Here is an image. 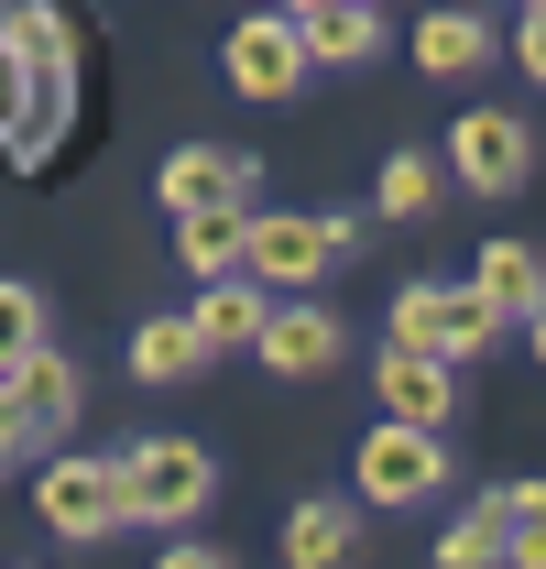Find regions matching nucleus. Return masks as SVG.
Returning a JSON list of instances; mask_svg holds the SVG:
<instances>
[{"label":"nucleus","instance_id":"nucleus-8","mask_svg":"<svg viewBox=\"0 0 546 569\" xmlns=\"http://www.w3.org/2000/svg\"><path fill=\"white\" fill-rule=\"evenodd\" d=\"M525 164H536V142L514 110H471V121H448V176L481 187V198H503V187H525Z\"/></svg>","mask_w":546,"mask_h":569},{"label":"nucleus","instance_id":"nucleus-29","mask_svg":"<svg viewBox=\"0 0 546 569\" xmlns=\"http://www.w3.org/2000/svg\"><path fill=\"white\" fill-rule=\"evenodd\" d=\"M525 11H546V0H525Z\"/></svg>","mask_w":546,"mask_h":569},{"label":"nucleus","instance_id":"nucleus-21","mask_svg":"<svg viewBox=\"0 0 546 569\" xmlns=\"http://www.w3.org/2000/svg\"><path fill=\"white\" fill-rule=\"evenodd\" d=\"M33 351H44V296L0 274V372H22Z\"/></svg>","mask_w":546,"mask_h":569},{"label":"nucleus","instance_id":"nucleus-6","mask_svg":"<svg viewBox=\"0 0 546 569\" xmlns=\"http://www.w3.org/2000/svg\"><path fill=\"white\" fill-rule=\"evenodd\" d=\"M219 67H230L241 99H295V88H306V33H295L284 11H252V22H230V56H219Z\"/></svg>","mask_w":546,"mask_h":569},{"label":"nucleus","instance_id":"nucleus-26","mask_svg":"<svg viewBox=\"0 0 546 569\" xmlns=\"http://www.w3.org/2000/svg\"><path fill=\"white\" fill-rule=\"evenodd\" d=\"M514 56H525V77H546V11H525V33H514Z\"/></svg>","mask_w":546,"mask_h":569},{"label":"nucleus","instance_id":"nucleus-19","mask_svg":"<svg viewBox=\"0 0 546 569\" xmlns=\"http://www.w3.org/2000/svg\"><path fill=\"white\" fill-rule=\"evenodd\" d=\"M437 187H448V176H437L426 153H383V187H372V209H383V219H426V209H437Z\"/></svg>","mask_w":546,"mask_h":569},{"label":"nucleus","instance_id":"nucleus-17","mask_svg":"<svg viewBox=\"0 0 546 569\" xmlns=\"http://www.w3.org/2000/svg\"><path fill=\"white\" fill-rule=\"evenodd\" d=\"M481 56H492V22H481V11H426V22H415V67L426 77H471Z\"/></svg>","mask_w":546,"mask_h":569},{"label":"nucleus","instance_id":"nucleus-27","mask_svg":"<svg viewBox=\"0 0 546 569\" xmlns=\"http://www.w3.org/2000/svg\"><path fill=\"white\" fill-rule=\"evenodd\" d=\"M306 11H340V0H284V22H306ZM372 11H383V0H372Z\"/></svg>","mask_w":546,"mask_h":569},{"label":"nucleus","instance_id":"nucleus-4","mask_svg":"<svg viewBox=\"0 0 546 569\" xmlns=\"http://www.w3.org/2000/svg\"><path fill=\"white\" fill-rule=\"evenodd\" d=\"M252 187H263V164L252 153H219V142H186L164 176H153V198L164 219H208V209H252Z\"/></svg>","mask_w":546,"mask_h":569},{"label":"nucleus","instance_id":"nucleus-12","mask_svg":"<svg viewBox=\"0 0 546 569\" xmlns=\"http://www.w3.org/2000/svg\"><path fill=\"white\" fill-rule=\"evenodd\" d=\"M471 296L503 307V318H536V307H546V252H536V241H492V252L471 263Z\"/></svg>","mask_w":546,"mask_h":569},{"label":"nucleus","instance_id":"nucleus-1","mask_svg":"<svg viewBox=\"0 0 546 569\" xmlns=\"http://www.w3.org/2000/svg\"><path fill=\"white\" fill-rule=\"evenodd\" d=\"M350 241H361V219H340V209H252V252H241V274L263 284V296H306Z\"/></svg>","mask_w":546,"mask_h":569},{"label":"nucleus","instance_id":"nucleus-22","mask_svg":"<svg viewBox=\"0 0 546 569\" xmlns=\"http://www.w3.org/2000/svg\"><path fill=\"white\" fill-rule=\"evenodd\" d=\"M11 383H22V395H33V406H44V417H55V427L77 417V361L55 351V340H44V351L22 361V372H11Z\"/></svg>","mask_w":546,"mask_h":569},{"label":"nucleus","instance_id":"nucleus-16","mask_svg":"<svg viewBox=\"0 0 546 569\" xmlns=\"http://www.w3.org/2000/svg\"><path fill=\"white\" fill-rule=\"evenodd\" d=\"M175 252H186V274H198V284L241 274V252H252V209H208V219H175Z\"/></svg>","mask_w":546,"mask_h":569},{"label":"nucleus","instance_id":"nucleus-10","mask_svg":"<svg viewBox=\"0 0 546 569\" xmlns=\"http://www.w3.org/2000/svg\"><path fill=\"white\" fill-rule=\"evenodd\" d=\"M372 395H383V417H394V427H448V417H459V372L426 361V351H383Z\"/></svg>","mask_w":546,"mask_h":569},{"label":"nucleus","instance_id":"nucleus-9","mask_svg":"<svg viewBox=\"0 0 546 569\" xmlns=\"http://www.w3.org/2000/svg\"><path fill=\"white\" fill-rule=\"evenodd\" d=\"M33 503H44L55 537H110V526H132V515H121V460H55Z\"/></svg>","mask_w":546,"mask_h":569},{"label":"nucleus","instance_id":"nucleus-23","mask_svg":"<svg viewBox=\"0 0 546 569\" xmlns=\"http://www.w3.org/2000/svg\"><path fill=\"white\" fill-rule=\"evenodd\" d=\"M44 438H55V417H44V406H33V395L0 372V460H33Z\"/></svg>","mask_w":546,"mask_h":569},{"label":"nucleus","instance_id":"nucleus-15","mask_svg":"<svg viewBox=\"0 0 546 569\" xmlns=\"http://www.w3.org/2000/svg\"><path fill=\"white\" fill-rule=\"evenodd\" d=\"M350 548H361L350 503H295L284 515V569H350Z\"/></svg>","mask_w":546,"mask_h":569},{"label":"nucleus","instance_id":"nucleus-25","mask_svg":"<svg viewBox=\"0 0 546 569\" xmlns=\"http://www.w3.org/2000/svg\"><path fill=\"white\" fill-rule=\"evenodd\" d=\"M153 569H241V559H230V548H198V537H186V548H164Z\"/></svg>","mask_w":546,"mask_h":569},{"label":"nucleus","instance_id":"nucleus-7","mask_svg":"<svg viewBox=\"0 0 546 569\" xmlns=\"http://www.w3.org/2000/svg\"><path fill=\"white\" fill-rule=\"evenodd\" d=\"M263 372H284V383H317V372H340V307H306V296H273V318H263Z\"/></svg>","mask_w":546,"mask_h":569},{"label":"nucleus","instance_id":"nucleus-2","mask_svg":"<svg viewBox=\"0 0 546 569\" xmlns=\"http://www.w3.org/2000/svg\"><path fill=\"white\" fill-rule=\"evenodd\" d=\"M121 460V515L132 526H186L208 493H219V460H208L198 438H132V449H110Z\"/></svg>","mask_w":546,"mask_h":569},{"label":"nucleus","instance_id":"nucleus-13","mask_svg":"<svg viewBox=\"0 0 546 569\" xmlns=\"http://www.w3.org/2000/svg\"><path fill=\"white\" fill-rule=\"evenodd\" d=\"M132 372H142V383H198V372H208V340H198V318H186V307L142 318V329H132Z\"/></svg>","mask_w":546,"mask_h":569},{"label":"nucleus","instance_id":"nucleus-20","mask_svg":"<svg viewBox=\"0 0 546 569\" xmlns=\"http://www.w3.org/2000/svg\"><path fill=\"white\" fill-rule=\"evenodd\" d=\"M437 569H503V503H492V493L437 537Z\"/></svg>","mask_w":546,"mask_h":569},{"label":"nucleus","instance_id":"nucleus-3","mask_svg":"<svg viewBox=\"0 0 546 569\" xmlns=\"http://www.w3.org/2000/svg\"><path fill=\"white\" fill-rule=\"evenodd\" d=\"M503 340V307H481L471 284H405L394 296V351H426V361H481Z\"/></svg>","mask_w":546,"mask_h":569},{"label":"nucleus","instance_id":"nucleus-24","mask_svg":"<svg viewBox=\"0 0 546 569\" xmlns=\"http://www.w3.org/2000/svg\"><path fill=\"white\" fill-rule=\"evenodd\" d=\"M22 121H33V67H22V44L0 33V132L22 142Z\"/></svg>","mask_w":546,"mask_h":569},{"label":"nucleus","instance_id":"nucleus-11","mask_svg":"<svg viewBox=\"0 0 546 569\" xmlns=\"http://www.w3.org/2000/svg\"><path fill=\"white\" fill-rule=\"evenodd\" d=\"M186 318H198L208 361H219V351H252V340H263L273 296H263V284H252V274H219V284H198V307H186Z\"/></svg>","mask_w":546,"mask_h":569},{"label":"nucleus","instance_id":"nucleus-18","mask_svg":"<svg viewBox=\"0 0 546 569\" xmlns=\"http://www.w3.org/2000/svg\"><path fill=\"white\" fill-rule=\"evenodd\" d=\"M503 503V569H546V482H492Z\"/></svg>","mask_w":546,"mask_h":569},{"label":"nucleus","instance_id":"nucleus-5","mask_svg":"<svg viewBox=\"0 0 546 569\" xmlns=\"http://www.w3.org/2000/svg\"><path fill=\"white\" fill-rule=\"evenodd\" d=\"M437 482H448L437 427H394V417H383L372 438H361V493H372V503H426Z\"/></svg>","mask_w":546,"mask_h":569},{"label":"nucleus","instance_id":"nucleus-28","mask_svg":"<svg viewBox=\"0 0 546 569\" xmlns=\"http://www.w3.org/2000/svg\"><path fill=\"white\" fill-rule=\"evenodd\" d=\"M536 361H546V307H536Z\"/></svg>","mask_w":546,"mask_h":569},{"label":"nucleus","instance_id":"nucleus-14","mask_svg":"<svg viewBox=\"0 0 546 569\" xmlns=\"http://www.w3.org/2000/svg\"><path fill=\"white\" fill-rule=\"evenodd\" d=\"M306 67H372L383 56V11L372 0H340V11H306Z\"/></svg>","mask_w":546,"mask_h":569}]
</instances>
